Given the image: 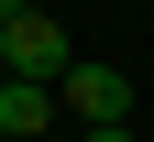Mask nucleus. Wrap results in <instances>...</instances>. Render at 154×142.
<instances>
[{"instance_id": "1", "label": "nucleus", "mask_w": 154, "mask_h": 142, "mask_svg": "<svg viewBox=\"0 0 154 142\" xmlns=\"http://www.w3.org/2000/svg\"><path fill=\"white\" fill-rule=\"evenodd\" d=\"M66 66H77V44H66V22H55V11H11V22H0V77L55 88Z\"/></svg>"}, {"instance_id": "4", "label": "nucleus", "mask_w": 154, "mask_h": 142, "mask_svg": "<svg viewBox=\"0 0 154 142\" xmlns=\"http://www.w3.org/2000/svg\"><path fill=\"white\" fill-rule=\"evenodd\" d=\"M66 142H132V120H88V131H66Z\"/></svg>"}, {"instance_id": "2", "label": "nucleus", "mask_w": 154, "mask_h": 142, "mask_svg": "<svg viewBox=\"0 0 154 142\" xmlns=\"http://www.w3.org/2000/svg\"><path fill=\"white\" fill-rule=\"evenodd\" d=\"M55 120H77V131H88V120H132V77L99 66V55H77V66L55 77Z\"/></svg>"}, {"instance_id": "3", "label": "nucleus", "mask_w": 154, "mask_h": 142, "mask_svg": "<svg viewBox=\"0 0 154 142\" xmlns=\"http://www.w3.org/2000/svg\"><path fill=\"white\" fill-rule=\"evenodd\" d=\"M66 120H55V88H33V77H0V142H55Z\"/></svg>"}, {"instance_id": "5", "label": "nucleus", "mask_w": 154, "mask_h": 142, "mask_svg": "<svg viewBox=\"0 0 154 142\" xmlns=\"http://www.w3.org/2000/svg\"><path fill=\"white\" fill-rule=\"evenodd\" d=\"M11 11H33V0H0V22H11Z\"/></svg>"}]
</instances>
